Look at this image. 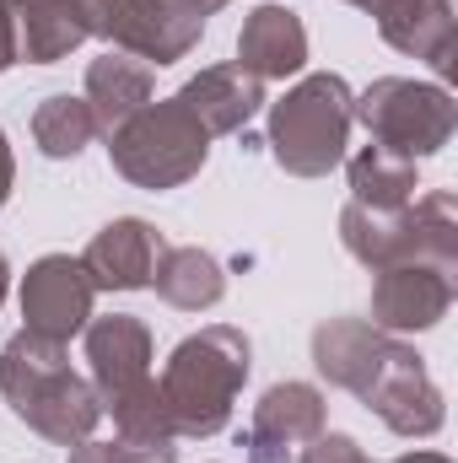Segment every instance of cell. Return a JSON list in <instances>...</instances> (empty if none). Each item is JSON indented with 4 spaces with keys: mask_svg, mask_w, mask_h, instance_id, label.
Wrapping results in <instances>:
<instances>
[{
    "mask_svg": "<svg viewBox=\"0 0 458 463\" xmlns=\"http://www.w3.org/2000/svg\"><path fill=\"white\" fill-rule=\"evenodd\" d=\"M22 54H16V11L11 0H0V71H11Z\"/></svg>",
    "mask_w": 458,
    "mask_h": 463,
    "instance_id": "cb8c5ba5",
    "label": "cell"
},
{
    "mask_svg": "<svg viewBox=\"0 0 458 463\" xmlns=\"http://www.w3.org/2000/svg\"><path fill=\"white\" fill-rule=\"evenodd\" d=\"M81 335H87L92 388H98L103 410H114L119 399H129L135 388H146V383H151V329H146L135 313L92 318Z\"/></svg>",
    "mask_w": 458,
    "mask_h": 463,
    "instance_id": "7c38bea8",
    "label": "cell"
},
{
    "mask_svg": "<svg viewBox=\"0 0 458 463\" xmlns=\"http://www.w3.org/2000/svg\"><path fill=\"white\" fill-rule=\"evenodd\" d=\"M329 426V404L313 383H275L264 388V399L253 404V420H248V463H291L319 431Z\"/></svg>",
    "mask_w": 458,
    "mask_h": 463,
    "instance_id": "30bf717a",
    "label": "cell"
},
{
    "mask_svg": "<svg viewBox=\"0 0 458 463\" xmlns=\"http://www.w3.org/2000/svg\"><path fill=\"white\" fill-rule=\"evenodd\" d=\"M195 5H200V11H205V16H216V11H222V5H227V0H195Z\"/></svg>",
    "mask_w": 458,
    "mask_h": 463,
    "instance_id": "83f0119b",
    "label": "cell"
},
{
    "mask_svg": "<svg viewBox=\"0 0 458 463\" xmlns=\"http://www.w3.org/2000/svg\"><path fill=\"white\" fill-rule=\"evenodd\" d=\"M302 463H372L367 458V448L356 442V437H345V431H319L308 448H302Z\"/></svg>",
    "mask_w": 458,
    "mask_h": 463,
    "instance_id": "7402d4cb",
    "label": "cell"
},
{
    "mask_svg": "<svg viewBox=\"0 0 458 463\" xmlns=\"http://www.w3.org/2000/svg\"><path fill=\"white\" fill-rule=\"evenodd\" d=\"M377 33L399 49L426 60L437 76H453L458 54V16L453 0H377Z\"/></svg>",
    "mask_w": 458,
    "mask_h": 463,
    "instance_id": "5bb4252c",
    "label": "cell"
},
{
    "mask_svg": "<svg viewBox=\"0 0 458 463\" xmlns=\"http://www.w3.org/2000/svg\"><path fill=\"white\" fill-rule=\"evenodd\" d=\"M16 11V54L27 65H60L71 49L92 38L87 0H11Z\"/></svg>",
    "mask_w": 458,
    "mask_h": 463,
    "instance_id": "e0dca14e",
    "label": "cell"
},
{
    "mask_svg": "<svg viewBox=\"0 0 458 463\" xmlns=\"http://www.w3.org/2000/svg\"><path fill=\"white\" fill-rule=\"evenodd\" d=\"M173 98L200 118L205 135L216 140V135H237V129H248V118L264 109V81L248 76L237 60H227V65H205L200 76H189Z\"/></svg>",
    "mask_w": 458,
    "mask_h": 463,
    "instance_id": "9a60e30c",
    "label": "cell"
},
{
    "mask_svg": "<svg viewBox=\"0 0 458 463\" xmlns=\"http://www.w3.org/2000/svg\"><path fill=\"white\" fill-rule=\"evenodd\" d=\"M345 178H350V205H367V211H405L421 189L415 178V162L383 151V146H367L345 162Z\"/></svg>",
    "mask_w": 458,
    "mask_h": 463,
    "instance_id": "ffe728a7",
    "label": "cell"
},
{
    "mask_svg": "<svg viewBox=\"0 0 458 463\" xmlns=\"http://www.w3.org/2000/svg\"><path fill=\"white\" fill-rule=\"evenodd\" d=\"M345 5H356V11H377V0H345Z\"/></svg>",
    "mask_w": 458,
    "mask_h": 463,
    "instance_id": "f1b7e54d",
    "label": "cell"
},
{
    "mask_svg": "<svg viewBox=\"0 0 458 463\" xmlns=\"http://www.w3.org/2000/svg\"><path fill=\"white\" fill-rule=\"evenodd\" d=\"M92 38H109L114 54L140 65H178L205 38V11L195 0H87Z\"/></svg>",
    "mask_w": 458,
    "mask_h": 463,
    "instance_id": "ba28073f",
    "label": "cell"
},
{
    "mask_svg": "<svg viewBox=\"0 0 458 463\" xmlns=\"http://www.w3.org/2000/svg\"><path fill=\"white\" fill-rule=\"evenodd\" d=\"M92 302H98V286H92L87 264L71 259V253H43L22 275V318H27V335H38L49 345H71L92 324Z\"/></svg>",
    "mask_w": 458,
    "mask_h": 463,
    "instance_id": "9c48e42d",
    "label": "cell"
},
{
    "mask_svg": "<svg viewBox=\"0 0 458 463\" xmlns=\"http://www.w3.org/2000/svg\"><path fill=\"white\" fill-rule=\"evenodd\" d=\"M248 366H253V345L243 329L232 324H211L189 340H178L167 366H162V404L173 415V431L178 442H200V437H216L232 420V404L248 383Z\"/></svg>",
    "mask_w": 458,
    "mask_h": 463,
    "instance_id": "3957f363",
    "label": "cell"
},
{
    "mask_svg": "<svg viewBox=\"0 0 458 463\" xmlns=\"http://www.w3.org/2000/svg\"><path fill=\"white\" fill-rule=\"evenodd\" d=\"M453 307V269L443 264H394L372 280V329L383 335H421L437 329Z\"/></svg>",
    "mask_w": 458,
    "mask_h": 463,
    "instance_id": "8fae6325",
    "label": "cell"
},
{
    "mask_svg": "<svg viewBox=\"0 0 458 463\" xmlns=\"http://www.w3.org/2000/svg\"><path fill=\"white\" fill-rule=\"evenodd\" d=\"M71 463H167L157 458V453H140V448H129V442H76L71 448Z\"/></svg>",
    "mask_w": 458,
    "mask_h": 463,
    "instance_id": "603a6c76",
    "label": "cell"
},
{
    "mask_svg": "<svg viewBox=\"0 0 458 463\" xmlns=\"http://www.w3.org/2000/svg\"><path fill=\"white\" fill-rule=\"evenodd\" d=\"M81 98H87V109L98 118V135H114L135 109L151 103V65H140V60L109 49L103 60L87 65V92Z\"/></svg>",
    "mask_w": 458,
    "mask_h": 463,
    "instance_id": "d6986e66",
    "label": "cell"
},
{
    "mask_svg": "<svg viewBox=\"0 0 458 463\" xmlns=\"http://www.w3.org/2000/svg\"><path fill=\"white\" fill-rule=\"evenodd\" d=\"M356 118L367 124L372 146L405 156V162H426L437 156L458 129V103L448 87L437 81H410V76H377L361 98Z\"/></svg>",
    "mask_w": 458,
    "mask_h": 463,
    "instance_id": "52a82bcc",
    "label": "cell"
},
{
    "mask_svg": "<svg viewBox=\"0 0 458 463\" xmlns=\"http://www.w3.org/2000/svg\"><path fill=\"white\" fill-rule=\"evenodd\" d=\"M5 291H11V264H5V253H0V302H5Z\"/></svg>",
    "mask_w": 458,
    "mask_h": 463,
    "instance_id": "4316f807",
    "label": "cell"
},
{
    "mask_svg": "<svg viewBox=\"0 0 458 463\" xmlns=\"http://www.w3.org/2000/svg\"><path fill=\"white\" fill-rule=\"evenodd\" d=\"M340 242L356 264L394 269V264H443L458 269V205L448 189L415 194L405 211H367L345 205L340 211Z\"/></svg>",
    "mask_w": 458,
    "mask_h": 463,
    "instance_id": "277c9868",
    "label": "cell"
},
{
    "mask_svg": "<svg viewBox=\"0 0 458 463\" xmlns=\"http://www.w3.org/2000/svg\"><path fill=\"white\" fill-rule=\"evenodd\" d=\"M98 140V118L87 109V98H71V92H54L33 109V146L54 162L65 156H81L87 146Z\"/></svg>",
    "mask_w": 458,
    "mask_h": 463,
    "instance_id": "44dd1931",
    "label": "cell"
},
{
    "mask_svg": "<svg viewBox=\"0 0 458 463\" xmlns=\"http://www.w3.org/2000/svg\"><path fill=\"white\" fill-rule=\"evenodd\" d=\"M313 366L335 388L356 393L394 437H437L448 420L443 388L421 366V355L399 335L372 329L367 318H329L313 329Z\"/></svg>",
    "mask_w": 458,
    "mask_h": 463,
    "instance_id": "6da1fadb",
    "label": "cell"
},
{
    "mask_svg": "<svg viewBox=\"0 0 458 463\" xmlns=\"http://www.w3.org/2000/svg\"><path fill=\"white\" fill-rule=\"evenodd\" d=\"M151 286H157V297H162L167 307H178V313H205V307H216V302L227 297V269H222L216 253L184 242V248H162Z\"/></svg>",
    "mask_w": 458,
    "mask_h": 463,
    "instance_id": "ac0fdd59",
    "label": "cell"
},
{
    "mask_svg": "<svg viewBox=\"0 0 458 463\" xmlns=\"http://www.w3.org/2000/svg\"><path fill=\"white\" fill-rule=\"evenodd\" d=\"M162 232L140 216H119L109 227L98 232L81 253L87 275L98 291H146L151 275H157V259H162Z\"/></svg>",
    "mask_w": 458,
    "mask_h": 463,
    "instance_id": "4fadbf2b",
    "label": "cell"
},
{
    "mask_svg": "<svg viewBox=\"0 0 458 463\" xmlns=\"http://www.w3.org/2000/svg\"><path fill=\"white\" fill-rule=\"evenodd\" d=\"M109 156H114V173L129 178L135 189L167 194V189H184L189 178H200V167L211 156V135L178 98H157L109 135Z\"/></svg>",
    "mask_w": 458,
    "mask_h": 463,
    "instance_id": "8992f818",
    "label": "cell"
},
{
    "mask_svg": "<svg viewBox=\"0 0 458 463\" xmlns=\"http://www.w3.org/2000/svg\"><path fill=\"white\" fill-rule=\"evenodd\" d=\"M388 463H453L448 453H405V458H388Z\"/></svg>",
    "mask_w": 458,
    "mask_h": 463,
    "instance_id": "484cf974",
    "label": "cell"
},
{
    "mask_svg": "<svg viewBox=\"0 0 458 463\" xmlns=\"http://www.w3.org/2000/svg\"><path fill=\"white\" fill-rule=\"evenodd\" d=\"M11 184H16V156H11V140H5V129H0V211H5V200H11Z\"/></svg>",
    "mask_w": 458,
    "mask_h": 463,
    "instance_id": "d4e9b609",
    "label": "cell"
},
{
    "mask_svg": "<svg viewBox=\"0 0 458 463\" xmlns=\"http://www.w3.org/2000/svg\"><path fill=\"white\" fill-rule=\"evenodd\" d=\"M237 65L259 81H286L308 65V27L291 5H253L237 33Z\"/></svg>",
    "mask_w": 458,
    "mask_h": 463,
    "instance_id": "2e32d148",
    "label": "cell"
},
{
    "mask_svg": "<svg viewBox=\"0 0 458 463\" xmlns=\"http://www.w3.org/2000/svg\"><path fill=\"white\" fill-rule=\"evenodd\" d=\"M356 124V92L335 71L302 76L270 109V151L291 178H329L345 162V140Z\"/></svg>",
    "mask_w": 458,
    "mask_h": 463,
    "instance_id": "5b68a950",
    "label": "cell"
},
{
    "mask_svg": "<svg viewBox=\"0 0 458 463\" xmlns=\"http://www.w3.org/2000/svg\"><path fill=\"white\" fill-rule=\"evenodd\" d=\"M0 393L22 426H33L43 442H60V448L87 442L103 420V399L92 377L71 372L65 345H49L27 329L11 335L0 350Z\"/></svg>",
    "mask_w": 458,
    "mask_h": 463,
    "instance_id": "7a4b0ae2",
    "label": "cell"
}]
</instances>
